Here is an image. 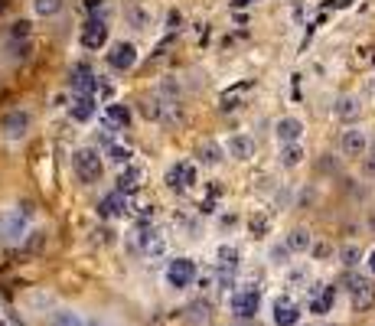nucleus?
I'll use <instances>...</instances> for the list:
<instances>
[{
	"mask_svg": "<svg viewBox=\"0 0 375 326\" xmlns=\"http://www.w3.org/2000/svg\"><path fill=\"white\" fill-rule=\"evenodd\" d=\"M108 160H111L115 167H127V163H131V150L111 144V147H108Z\"/></svg>",
	"mask_w": 375,
	"mask_h": 326,
	"instance_id": "obj_27",
	"label": "nucleus"
},
{
	"mask_svg": "<svg viewBox=\"0 0 375 326\" xmlns=\"http://www.w3.org/2000/svg\"><path fill=\"white\" fill-rule=\"evenodd\" d=\"M274 137H277V144H300V137H304V121H300V118H281V121L274 124Z\"/></svg>",
	"mask_w": 375,
	"mask_h": 326,
	"instance_id": "obj_17",
	"label": "nucleus"
},
{
	"mask_svg": "<svg viewBox=\"0 0 375 326\" xmlns=\"http://www.w3.org/2000/svg\"><path fill=\"white\" fill-rule=\"evenodd\" d=\"M196 157H199L203 167H219L222 157H225V147H222V144H215V141H203V144H199V150H196Z\"/></svg>",
	"mask_w": 375,
	"mask_h": 326,
	"instance_id": "obj_22",
	"label": "nucleus"
},
{
	"mask_svg": "<svg viewBox=\"0 0 375 326\" xmlns=\"http://www.w3.org/2000/svg\"><path fill=\"white\" fill-rule=\"evenodd\" d=\"M333 303H336V287L333 284H317L310 291V300H307V310L313 317H323V313L333 310Z\"/></svg>",
	"mask_w": 375,
	"mask_h": 326,
	"instance_id": "obj_12",
	"label": "nucleus"
},
{
	"mask_svg": "<svg viewBox=\"0 0 375 326\" xmlns=\"http://www.w3.org/2000/svg\"><path fill=\"white\" fill-rule=\"evenodd\" d=\"M359 115H362V98L359 95H340L336 98V105H333V118L343 124H352L359 121Z\"/></svg>",
	"mask_w": 375,
	"mask_h": 326,
	"instance_id": "obj_15",
	"label": "nucleus"
},
{
	"mask_svg": "<svg viewBox=\"0 0 375 326\" xmlns=\"http://www.w3.org/2000/svg\"><path fill=\"white\" fill-rule=\"evenodd\" d=\"M89 326H108V323H105V320H91Z\"/></svg>",
	"mask_w": 375,
	"mask_h": 326,
	"instance_id": "obj_36",
	"label": "nucleus"
},
{
	"mask_svg": "<svg viewBox=\"0 0 375 326\" xmlns=\"http://www.w3.org/2000/svg\"><path fill=\"white\" fill-rule=\"evenodd\" d=\"M235 7H248V4H255V0H232Z\"/></svg>",
	"mask_w": 375,
	"mask_h": 326,
	"instance_id": "obj_35",
	"label": "nucleus"
},
{
	"mask_svg": "<svg viewBox=\"0 0 375 326\" xmlns=\"http://www.w3.org/2000/svg\"><path fill=\"white\" fill-rule=\"evenodd\" d=\"M101 118H105V127H111V131H125L127 124H131V108L127 105H108Z\"/></svg>",
	"mask_w": 375,
	"mask_h": 326,
	"instance_id": "obj_21",
	"label": "nucleus"
},
{
	"mask_svg": "<svg viewBox=\"0 0 375 326\" xmlns=\"http://www.w3.org/2000/svg\"><path fill=\"white\" fill-rule=\"evenodd\" d=\"M340 258H343V265H346V268H352V265H359V258H362V255H359L356 245H346L340 251Z\"/></svg>",
	"mask_w": 375,
	"mask_h": 326,
	"instance_id": "obj_31",
	"label": "nucleus"
},
{
	"mask_svg": "<svg viewBox=\"0 0 375 326\" xmlns=\"http://www.w3.org/2000/svg\"><path fill=\"white\" fill-rule=\"evenodd\" d=\"M108 43V23L101 17H91L85 27H82V46L85 49H101Z\"/></svg>",
	"mask_w": 375,
	"mask_h": 326,
	"instance_id": "obj_16",
	"label": "nucleus"
},
{
	"mask_svg": "<svg viewBox=\"0 0 375 326\" xmlns=\"http://www.w3.org/2000/svg\"><path fill=\"white\" fill-rule=\"evenodd\" d=\"M369 271L375 274V248H372V255H369Z\"/></svg>",
	"mask_w": 375,
	"mask_h": 326,
	"instance_id": "obj_34",
	"label": "nucleus"
},
{
	"mask_svg": "<svg viewBox=\"0 0 375 326\" xmlns=\"http://www.w3.org/2000/svg\"><path fill=\"white\" fill-rule=\"evenodd\" d=\"M229 307H232L235 317L251 320V317H255V313L261 310V291H258V287H241V291L232 294Z\"/></svg>",
	"mask_w": 375,
	"mask_h": 326,
	"instance_id": "obj_4",
	"label": "nucleus"
},
{
	"mask_svg": "<svg viewBox=\"0 0 375 326\" xmlns=\"http://www.w3.org/2000/svg\"><path fill=\"white\" fill-rule=\"evenodd\" d=\"M144 115L153 118V121H160V118H163V101H160V98H151V101H144Z\"/></svg>",
	"mask_w": 375,
	"mask_h": 326,
	"instance_id": "obj_29",
	"label": "nucleus"
},
{
	"mask_svg": "<svg viewBox=\"0 0 375 326\" xmlns=\"http://www.w3.org/2000/svg\"><path fill=\"white\" fill-rule=\"evenodd\" d=\"M127 212H131V196H127V193L115 189V193L101 196V203H98L101 219H121V215H127Z\"/></svg>",
	"mask_w": 375,
	"mask_h": 326,
	"instance_id": "obj_11",
	"label": "nucleus"
},
{
	"mask_svg": "<svg viewBox=\"0 0 375 326\" xmlns=\"http://www.w3.org/2000/svg\"><path fill=\"white\" fill-rule=\"evenodd\" d=\"M141 180H144L141 170L127 163V167L121 170V177H117V189H121V193H127V196H134L137 189H141Z\"/></svg>",
	"mask_w": 375,
	"mask_h": 326,
	"instance_id": "obj_23",
	"label": "nucleus"
},
{
	"mask_svg": "<svg viewBox=\"0 0 375 326\" xmlns=\"http://www.w3.org/2000/svg\"><path fill=\"white\" fill-rule=\"evenodd\" d=\"M95 111H98V105H95V95H72V105H69V115L72 121H91L95 118Z\"/></svg>",
	"mask_w": 375,
	"mask_h": 326,
	"instance_id": "obj_19",
	"label": "nucleus"
},
{
	"mask_svg": "<svg viewBox=\"0 0 375 326\" xmlns=\"http://www.w3.org/2000/svg\"><path fill=\"white\" fill-rule=\"evenodd\" d=\"M72 170H75V177L82 180L85 186L98 183L101 173H105V160H101L98 147H79L72 153Z\"/></svg>",
	"mask_w": 375,
	"mask_h": 326,
	"instance_id": "obj_1",
	"label": "nucleus"
},
{
	"mask_svg": "<svg viewBox=\"0 0 375 326\" xmlns=\"http://www.w3.org/2000/svg\"><path fill=\"white\" fill-rule=\"evenodd\" d=\"M33 10L39 17H56L63 10V0H33Z\"/></svg>",
	"mask_w": 375,
	"mask_h": 326,
	"instance_id": "obj_26",
	"label": "nucleus"
},
{
	"mask_svg": "<svg viewBox=\"0 0 375 326\" xmlns=\"http://www.w3.org/2000/svg\"><path fill=\"white\" fill-rule=\"evenodd\" d=\"M125 13H127V20L134 23V30H147V23H151V17H147L141 7H127Z\"/></svg>",
	"mask_w": 375,
	"mask_h": 326,
	"instance_id": "obj_28",
	"label": "nucleus"
},
{
	"mask_svg": "<svg viewBox=\"0 0 375 326\" xmlns=\"http://www.w3.org/2000/svg\"><path fill=\"white\" fill-rule=\"evenodd\" d=\"M137 245H141V251L147 258H163L167 255V235H163L160 229H151V225H141V229L134 232Z\"/></svg>",
	"mask_w": 375,
	"mask_h": 326,
	"instance_id": "obj_6",
	"label": "nucleus"
},
{
	"mask_svg": "<svg viewBox=\"0 0 375 326\" xmlns=\"http://www.w3.org/2000/svg\"><path fill=\"white\" fill-rule=\"evenodd\" d=\"M49 326H89V323H85V320H82L75 310H53Z\"/></svg>",
	"mask_w": 375,
	"mask_h": 326,
	"instance_id": "obj_25",
	"label": "nucleus"
},
{
	"mask_svg": "<svg viewBox=\"0 0 375 326\" xmlns=\"http://www.w3.org/2000/svg\"><path fill=\"white\" fill-rule=\"evenodd\" d=\"M271 323L274 326H297L300 323V307L291 297H277L271 303Z\"/></svg>",
	"mask_w": 375,
	"mask_h": 326,
	"instance_id": "obj_13",
	"label": "nucleus"
},
{
	"mask_svg": "<svg viewBox=\"0 0 375 326\" xmlns=\"http://www.w3.org/2000/svg\"><path fill=\"white\" fill-rule=\"evenodd\" d=\"M193 183H196V167L193 163H173L167 170V186H170L173 193H186Z\"/></svg>",
	"mask_w": 375,
	"mask_h": 326,
	"instance_id": "obj_14",
	"label": "nucleus"
},
{
	"mask_svg": "<svg viewBox=\"0 0 375 326\" xmlns=\"http://www.w3.org/2000/svg\"><path fill=\"white\" fill-rule=\"evenodd\" d=\"M359 170H362V177L366 180H375V150H369L366 157H362V167Z\"/></svg>",
	"mask_w": 375,
	"mask_h": 326,
	"instance_id": "obj_32",
	"label": "nucleus"
},
{
	"mask_svg": "<svg viewBox=\"0 0 375 326\" xmlns=\"http://www.w3.org/2000/svg\"><path fill=\"white\" fill-rule=\"evenodd\" d=\"M284 245L291 248L294 255H304V251H310V248H313V235H310V229H304V225L291 229V232H287V238H284Z\"/></svg>",
	"mask_w": 375,
	"mask_h": 326,
	"instance_id": "obj_20",
	"label": "nucleus"
},
{
	"mask_svg": "<svg viewBox=\"0 0 375 326\" xmlns=\"http://www.w3.org/2000/svg\"><path fill=\"white\" fill-rule=\"evenodd\" d=\"M69 89H72V95H95V89H98V79H95V69H91L89 62L72 65V72H69Z\"/></svg>",
	"mask_w": 375,
	"mask_h": 326,
	"instance_id": "obj_7",
	"label": "nucleus"
},
{
	"mask_svg": "<svg viewBox=\"0 0 375 326\" xmlns=\"http://www.w3.org/2000/svg\"><path fill=\"white\" fill-rule=\"evenodd\" d=\"M30 111H23V108H13V111H7V115L0 118V134L7 137V141H23L30 131Z\"/></svg>",
	"mask_w": 375,
	"mask_h": 326,
	"instance_id": "obj_5",
	"label": "nucleus"
},
{
	"mask_svg": "<svg viewBox=\"0 0 375 326\" xmlns=\"http://www.w3.org/2000/svg\"><path fill=\"white\" fill-rule=\"evenodd\" d=\"M0 238L10 242V245H20L27 238V212L23 215H20V209L0 212Z\"/></svg>",
	"mask_w": 375,
	"mask_h": 326,
	"instance_id": "obj_3",
	"label": "nucleus"
},
{
	"mask_svg": "<svg viewBox=\"0 0 375 326\" xmlns=\"http://www.w3.org/2000/svg\"><path fill=\"white\" fill-rule=\"evenodd\" d=\"M163 281H167V287H173V291L193 287V281H196V265H193V258H173L170 265H167V271H163Z\"/></svg>",
	"mask_w": 375,
	"mask_h": 326,
	"instance_id": "obj_2",
	"label": "nucleus"
},
{
	"mask_svg": "<svg viewBox=\"0 0 375 326\" xmlns=\"http://www.w3.org/2000/svg\"><path fill=\"white\" fill-rule=\"evenodd\" d=\"M4 7H7V0H0V10H4Z\"/></svg>",
	"mask_w": 375,
	"mask_h": 326,
	"instance_id": "obj_37",
	"label": "nucleus"
},
{
	"mask_svg": "<svg viewBox=\"0 0 375 326\" xmlns=\"http://www.w3.org/2000/svg\"><path fill=\"white\" fill-rule=\"evenodd\" d=\"M307 153H304V147L300 144H281V167H287V170H294V167H300V160H304Z\"/></svg>",
	"mask_w": 375,
	"mask_h": 326,
	"instance_id": "obj_24",
	"label": "nucleus"
},
{
	"mask_svg": "<svg viewBox=\"0 0 375 326\" xmlns=\"http://www.w3.org/2000/svg\"><path fill=\"white\" fill-rule=\"evenodd\" d=\"M108 65L115 72H127L137 65V46L134 43H111V49H108Z\"/></svg>",
	"mask_w": 375,
	"mask_h": 326,
	"instance_id": "obj_10",
	"label": "nucleus"
},
{
	"mask_svg": "<svg viewBox=\"0 0 375 326\" xmlns=\"http://www.w3.org/2000/svg\"><path fill=\"white\" fill-rule=\"evenodd\" d=\"M105 7H108V0H89V10H91V13H105Z\"/></svg>",
	"mask_w": 375,
	"mask_h": 326,
	"instance_id": "obj_33",
	"label": "nucleus"
},
{
	"mask_svg": "<svg viewBox=\"0 0 375 326\" xmlns=\"http://www.w3.org/2000/svg\"><path fill=\"white\" fill-rule=\"evenodd\" d=\"M291 255H294V251H291V248H287V245H274V248H271V261H274V265H287V258H291Z\"/></svg>",
	"mask_w": 375,
	"mask_h": 326,
	"instance_id": "obj_30",
	"label": "nucleus"
},
{
	"mask_svg": "<svg viewBox=\"0 0 375 326\" xmlns=\"http://www.w3.org/2000/svg\"><path fill=\"white\" fill-rule=\"evenodd\" d=\"M346 291L349 297H352V307H369L375 300V284L369 281V277H362V274H349L346 277Z\"/></svg>",
	"mask_w": 375,
	"mask_h": 326,
	"instance_id": "obj_9",
	"label": "nucleus"
},
{
	"mask_svg": "<svg viewBox=\"0 0 375 326\" xmlns=\"http://www.w3.org/2000/svg\"><path fill=\"white\" fill-rule=\"evenodd\" d=\"M369 144H372V137H369L362 127H349V131L340 134L343 157H366V153H369Z\"/></svg>",
	"mask_w": 375,
	"mask_h": 326,
	"instance_id": "obj_8",
	"label": "nucleus"
},
{
	"mask_svg": "<svg viewBox=\"0 0 375 326\" xmlns=\"http://www.w3.org/2000/svg\"><path fill=\"white\" fill-rule=\"evenodd\" d=\"M225 153L232 160H239V163H245V160L255 157V137H248V134H235V137H229V144H225Z\"/></svg>",
	"mask_w": 375,
	"mask_h": 326,
	"instance_id": "obj_18",
	"label": "nucleus"
}]
</instances>
